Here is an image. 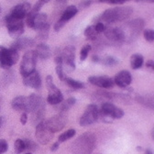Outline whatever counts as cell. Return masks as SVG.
Listing matches in <instances>:
<instances>
[{
	"instance_id": "1",
	"label": "cell",
	"mask_w": 154,
	"mask_h": 154,
	"mask_svg": "<svg viewBox=\"0 0 154 154\" xmlns=\"http://www.w3.org/2000/svg\"><path fill=\"white\" fill-rule=\"evenodd\" d=\"M133 13V9L130 7H119L115 8H109L104 11L99 17L94 18L97 22H105L107 24L124 21L128 19Z\"/></svg>"
},
{
	"instance_id": "2",
	"label": "cell",
	"mask_w": 154,
	"mask_h": 154,
	"mask_svg": "<svg viewBox=\"0 0 154 154\" xmlns=\"http://www.w3.org/2000/svg\"><path fill=\"white\" fill-rule=\"evenodd\" d=\"M28 97L27 113L32 114V122L38 124L43 120V116L45 113V103L41 95L37 94H31Z\"/></svg>"
},
{
	"instance_id": "3",
	"label": "cell",
	"mask_w": 154,
	"mask_h": 154,
	"mask_svg": "<svg viewBox=\"0 0 154 154\" xmlns=\"http://www.w3.org/2000/svg\"><path fill=\"white\" fill-rule=\"evenodd\" d=\"M95 145V137L92 133H85L73 144L75 154H90Z\"/></svg>"
},
{
	"instance_id": "4",
	"label": "cell",
	"mask_w": 154,
	"mask_h": 154,
	"mask_svg": "<svg viewBox=\"0 0 154 154\" xmlns=\"http://www.w3.org/2000/svg\"><path fill=\"white\" fill-rule=\"evenodd\" d=\"M144 26H145V22L142 18L133 19L132 21L127 23L123 28H121L125 36V42H134L140 34Z\"/></svg>"
},
{
	"instance_id": "5",
	"label": "cell",
	"mask_w": 154,
	"mask_h": 154,
	"mask_svg": "<svg viewBox=\"0 0 154 154\" xmlns=\"http://www.w3.org/2000/svg\"><path fill=\"white\" fill-rule=\"evenodd\" d=\"M123 116L124 111L121 108L116 106L109 102L104 103L99 111V117H101L105 123H110L113 121V119H119L123 118Z\"/></svg>"
},
{
	"instance_id": "6",
	"label": "cell",
	"mask_w": 154,
	"mask_h": 154,
	"mask_svg": "<svg viewBox=\"0 0 154 154\" xmlns=\"http://www.w3.org/2000/svg\"><path fill=\"white\" fill-rule=\"evenodd\" d=\"M19 58L18 51L9 48L7 49L3 46H0V67L3 69H8L13 64H15Z\"/></svg>"
},
{
	"instance_id": "7",
	"label": "cell",
	"mask_w": 154,
	"mask_h": 154,
	"mask_svg": "<svg viewBox=\"0 0 154 154\" xmlns=\"http://www.w3.org/2000/svg\"><path fill=\"white\" fill-rule=\"evenodd\" d=\"M37 55L34 51H28L22 57L19 72L23 77H26L33 71L36 70L37 64Z\"/></svg>"
},
{
	"instance_id": "8",
	"label": "cell",
	"mask_w": 154,
	"mask_h": 154,
	"mask_svg": "<svg viewBox=\"0 0 154 154\" xmlns=\"http://www.w3.org/2000/svg\"><path fill=\"white\" fill-rule=\"evenodd\" d=\"M46 85L49 91L47 101L51 105H59L63 101V95L59 88H57L53 83V79L51 75H48L46 77Z\"/></svg>"
},
{
	"instance_id": "9",
	"label": "cell",
	"mask_w": 154,
	"mask_h": 154,
	"mask_svg": "<svg viewBox=\"0 0 154 154\" xmlns=\"http://www.w3.org/2000/svg\"><path fill=\"white\" fill-rule=\"evenodd\" d=\"M5 23H6L8 31L12 38H17L23 34V32H24L23 20L14 18L13 17H11L8 14L5 17Z\"/></svg>"
},
{
	"instance_id": "10",
	"label": "cell",
	"mask_w": 154,
	"mask_h": 154,
	"mask_svg": "<svg viewBox=\"0 0 154 154\" xmlns=\"http://www.w3.org/2000/svg\"><path fill=\"white\" fill-rule=\"evenodd\" d=\"M99 118V109L94 104H90L85 108L83 116L80 119V125L82 127H86L94 124Z\"/></svg>"
},
{
	"instance_id": "11",
	"label": "cell",
	"mask_w": 154,
	"mask_h": 154,
	"mask_svg": "<svg viewBox=\"0 0 154 154\" xmlns=\"http://www.w3.org/2000/svg\"><path fill=\"white\" fill-rule=\"evenodd\" d=\"M61 55L63 58V64H64L66 72H73L75 70V48L72 45L66 46Z\"/></svg>"
},
{
	"instance_id": "12",
	"label": "cell",
	"mask_w": 154,
	"mask_h": 154,
	"mask_svg": "<svg viewBox=\"0 0 154 154\" xmlns=\"http://www.w3.org/2000/svg\"><path fill=\"white\" fill-rule=\"evenodd\" d=\"M45 122V125L47 126V128H49V130L51 133H55L62 130L67 122L66 118L64 117V115L63 114H59V115H56L52 118H50L49 119H47Z\"/></svg>"
},
{
	"instance_id": "13",
	"label": "cell",
	"mask_w": 154,
	"mask_h": 154,
	"mask_svg": "<svg viewBox=\"0 0 154 154\" xmlns=\"http://www.w3.org/2000/svg\"><path fill=\"white\" fill-rule=\"evenodd\" d=\"M52 134L49 128H47V126L45 125L44 120H42V122H40L37 125L36 128V138L38 140V141L40 142L41 144H47L51 141V140L52 139Z\"/></svg>"
},
{
	"instance_id": "14",
	"label": "cell",
	"mask_w": 154,
	"mask_h": 154,
	"mask_svg": "<svg viewBox=\"0 0 154 154\" xmlns=\"http://www.w3.org/2000/svg\"><path fill=\"white\" fill-rule=\"evenodd\" d=\"M30 9H31V6H30L29 3H28V2L20 3V4L15 6L12 8V10L10 11L9 15L11 17H13L14 18L23 20V18L27 17V15L29 14Z\"/></svg>"
},
{
	"instance_id": "15",
	"label": "cell",
	"mask_w": 154,
	"mask_h": 154,
	"mask_svg": "<svg viewBox=\"0 0 154 154\" xmlns=\"http://www.w3.org/2000/svg\"><path fill=\"white\" fill-rule=\"evenodd\" d=\"M104 33L108 40L113 42L121 43L125 42V36L121 28H106Z\"/></svg>"
},
{
	"instance_id": "16",
	"label": "cell",
	"mask_w": 154,
	"mask_h": 154,
	"mask_svg": "<svg viewBox=\"0 0 154 154\" xmlns=\"http://www.w3.org/2000/svg\"><path fill=\"white\" fill-rule=\"evenodd\" d=\"M88 82L95 86H99L101 88L109 89L114 86V81L110 77L106 75L103 76H90L88 78Z\"/></svg>"
},
{
	"instance_id": "17",
	"label": "cell",
	"mask_w": 154,
	"mask_h": 154,
	"mask_svg": "<svg viewBox=\"0 0 154 154\" xmlns=\"http://www.w3.org/2000/svg\"><path fill=\"white\" fill-rule=\"evenodd\" d=\"M114 84L121 88H127L132 82V75L128 71H121L118 74H116Z\"/></svg>"
},
{
	"instance_id": "18",
	"label": "cell",
	"mask_w": 154,
	"mask_h": 154,
	"mask_svg": "<svg viewBox=\"0 0 154 154\" xmlns=\"http://www.w3.org/2000/svg\"><path fill=\"white\" fill-rule=\"evenodd\" d=\"M23 84L29 88H34V89L40 88V86L42 85V78L40 73L36 70L33 71L31 73L24 77Z\"/></svg>"
},
{
	"instance_id": "19",
	"label": "cell",
	"mask_w": 154,
	"mask_h": 154,
	"mask_svg": "<svg viewBox=\"0 0 154 154\" xmlns=\"http://www.w3.org/2000/svg\"><path fill=\"white\" fill-rule=\"evenodd\" d=\"M34 44H35V41L32 40V38L27 37H19L11 44L10 48L18 51L29 49L32 46H34Z\"/></svg>"
},
{
	"instance_id": "20",
	"label": "cell",
	"mask_w": 154,
	"mask_h": 154,
	"mask_svg": "<svg viewBox=\"0 0 154 154\" xmlns=\"http://www.w3.org/2000/svg\"><path fill=\"white\" fill-rule=\"evenodd\" d=\"M27 104H28V97L23 95L17 96L11 102V106L14 110L24 111V113H27Z\"/></svg>"
},
{
	"instance_id": "21",
	"label": "cell",
	"mask_w": 154,
	"mask_h": 154,
	"mask_svg": "<svg viewBox=\"0 0 154 154\" xmlns=\"http://www.w3.org/2000/svg\"><path fill=\"white\" fill-rule=\"evenodd\" d=\"M34 51L36 52L37 57L41 58L42 60H47L51 56V51L50 47L46 43H43V42L38 44Z\"/></svg>"
},
{
	"instance_id": "22",
	"label": "cell",
	"mask_w": 154,
	"mask_h": 154,
	"mask_svg": "<svg viewBox=\"0 0 154 154\" xmlns=\"http://www.w3.org/2000/svg\"><path fill=\"white\" fill-rule=\"evenodd\" d=\"M78 12V8H77L75 6H69L65 8V10L63 11L62 17H60V19L62 21L67 23L71 18H72Z\"/></svg>"
},
{
	"instance_id": "23",
	"label": "cell",
	"mask_w": 154,
	"mask_h": 154,
	"mask_svg": "<svg viewBox=\"0 0 154 154\" xmlns=\"http://www.w3.org/2000/svg\"><path fill=\"white\" fill-rule=\"evenodd\" d=\"M136 101L139 104H141L145 107L153 109L154 107V99L151 95H137Z\"/></svg>"
},
{
	"instance_id": "24",
	"label": "cell",
	"mask_w": 154,
	"mask_h": 154,
	"mask_svg": "<svg viewBox=\"0 0 154 154\" xmlns=\"http://www.w3.org/2000/svg\"><path fill=\"white\" fill-rule=\"evenodd\" d=\"M47 23V15L45 13H38L33 20V29L38 30Z\"/></svg>"
},
{
	"instance_id": "25",
	"label": "cell",
	"mask_w": 154,
	"mask_h": 154,
	"mask_svg": "<svg viewBox=\"0 0 154 154\" xmlns=\"http://www.w3.org/2000/svg\"><path fill=\"white\" fill-rule=\"evenodd\" d=\"M143 62H144V59L141 54L136 53V54H133L130 57V66L134 70L140 69L142 66Z\"/></svg>"
},
{
	"instance_id": "26",
	"label": "cell",
	"mask_w": 154,
	"mask_h": 154,
	"mask_svg": "<svg viewBox=\"0 0 154 154\" xmlns=\"http://www.w3.org/2000/svg\"><path fill=\"white\" fill-rule=\"evenodd\" d=\"M49 30H50V24L46 23L44 26H42L41 29H38V40L40 41H46L49 36Z\"/></svg>"
},
{
	"instance_id": "27",
	"label": "cell",
	"mask_w": 154,
	"mask_h": 154,
	"mask_svg": "<svg viewBox=\"0 0 154 154\" xmlns=\"http://www.w3.org/2000/svg\"><path fill=\"white\" fill-rule=\"evenodd\" d=\"M75 102H76V99L74 97H70L67 100L63 101L62 103H60V106H58V109H59L60 111H62V112L67 111L75 104Z\"/></svg>"
},
{
	"instance_id": "28",
	"label": "cell",
	"mask_w": 154,
	"mask_h": 154,
	"mask_svg": "<svg viewBox=\"0 0 154 154\" xmlns=\"http://www.w3.org/2000/svg\"><path fill=\"white\" fill-rule=\"evenodd\" d=\"M65 83L72 88L73 89H83L85 88V84L80 82V81H76L72 78H69V77H65L64 78Z\"/></svg>"
},
{
	"instance_id": "29",
	"label": "cell",
	"mask_w": 154,
	"mask_h": 154,
	"mask_svg": "<svg viewBox=\"0 0 154 154\" xmlns=\"http://www.w3.org/2000/svg\"><path fill=\"white\" fill-rule=\"evenodd\" d=\"M75 134H76L75 129H72V128L68 129L67 131H65V132H63V134L60 135L59 138H58V142H64V141L73 138Z\"/></svg>"
},
{
	"instance_id": "30",
	"label": "cell",
	"mask_w": 154,
	"mask_h": 154,
	"mask_svg": "<svg viewBox=\"0 0 154 154\" xmlns=\"http://www.w3.org/2000/svg\"><path fill=\"white\" fill-rule=\"evenodd\" d=\"M85 36L86 37L87 40L90 41H94L96 38H97V33H96L94 26H88L85 29Z\"/></svg>"
},
{
	"instance_id": "31",
	"label": "cell",
	"mask_w": 154,
	"mask_h": 154,
	"mask_svg": "<svg viewBox=\"0 0 154 154\" xmlns=\"http://www.w3.org/2000/svg\"><path fill=\"white\" fill-rule=\"evenodd\" d=\"M100 63L106 66H114L118 63V60L113 56H106L103 59H100Z\"/></svg>"
},
{
	"instance_id": "32",
	"label": "cell",
	"mask_w": 154,
	"mask_h": 154,
	"mask_svg": "<svg viewBox=\"0 0 154 154\" xmlns=\"http://www.w3.org/2000/svg\"><path fill=\"white\" fill-rule=\"evenodd\" d=\"M14 149L17 154H20L25 150V142L22 140H17L14 144Z\"/></svg>"
},
{
	"instance_id": "33",
	"label": "cell",
	"mask_w": 154,
	"mask_h": 154,
	"mask_svg": "<svg viewBox=\"0 0 154 154\" xmlns=\"http://www.w3.org/2000/svg\"><path fill=\"white\" fill-rule=\"evenodd\" d=\"M91 49H92V47H91V45H89V44H86V45H85L83 48H82V50H81V52H80V61H85L86 58H87V56H88V53H89V51H91Z\"/></svg>"
},
{
	"instance_id": "34",
	"label": "cell",
	"mask_w": 154,
	"mask_h": 154,
	"mask_svg": "<svg viewBox=\"0 0 154 154\" xmlns=\"http://www.w3.org/2000/svg\"><path fill=\"white\" fill-rule=\"evenodd\" d=\"M145 40L149 42H152L154 41V31L150 29H147L143 32Z\"/></svg>"
},
{
	"instance_id": "35",
	"label": "cell",
	"mask_w": 154,
	"mask_h": 154,
	"mask_svg": "<svg viewBox=\"0 0 154 154\" xmlns=\"http://www.w3.org/2000/svg\"><path fill=\"white\" fill-rule=\"evenodd\" d=\"M98 2L101 3H106V4H114V5H121L124 4L125 0H97Z\"/></svg>"
},
{
	"instance_id": "36",
	"label": "cell",
	"mask_w": 154,
	"mask_h": 154,
	"mask_svg": "<svg viewBox=\"0 0 154 154\" xmlns=\"http://www.w3.org/2000/svg\"><path fill=\"white\" fill-rule=\"evenodd\" d=\"M8 149V144L5 140H0V154L5 153Z\"/></svg>"
},
{
	"instance_id": "37",
	"label": "cell",
	"mask_w": 154,
	"mask_h": 154,
	"mask_svg": "<svg viewBox=\"0 0 154 154\" xmlns=\"http://www.w3.org/2000/svg\"><path fill=\"white\" fill-rule=\"evenodd\" d=\"M94 28L96 33L98 34V33L104 32V30H105V29H106V26H105V24L102 23V22H97V23L95 24V26H94Z\"/></svg>"
},
{
	"instance_id": "38",
	"label": "cell",
	"mask_w": 154,
	"mask_h": 154,
	"mask_svg": "<svg viewBox=\"0 0 154 154\" xmlns=\"http://www.w3.org/2000/svg\"><path fill=\"white\" fill-rule=\"evenodd\" d=\"M25 142V149H29V150H35L36 149V145L33 141L31 140H24Z\"/></svg>"
},
{
	"instance_id": "39",
	"label": "cell",
	"mask_w": 154,
	"mask_h": 154,
	"mask_svg": "<svg viewBox=\"0 0 154 154\" xmlns=\"http://www.w3.org/2000/svg\"><path fill=\"white\" fill-rule=\"evenodd\" d=\"M92 3H93V0H83V1H81V3L79 4V8L85 9V8H88Z\"/></svg>"
},
{
	"instance_id": "40",
	"label": "cell",
	"mask_w": 154,
	"mask_h": 154,
	"mask_svg": "<svg viewBox=\"0 0 154 154\" xmlns=\"http://www.w3.org/2000/svg\"><path fill=\"white\" fill-rule=\"evenodd\" d=\"M66 23L65 22H63V21H62L61 19H59L56 23H55V25H54V30L55 31H59V30H61L62 29H63V27L65 25Z\"/></svg>"
},
{
	"instance_id": "41",
	"label": "cell",
	"mask_w": 154,
	"mask_h": 154,
	"mask_svg": "<svg viewBox=\"0 0 154 154\" xmlns=\"http://www.w3.org/2000/svg\"><path fill=\"white\" fill-rule=\"evenodd\" d=\"M28 121V115L27 113H22L21 117H20V122L22 125H25Z\"/></svg>"
},
{
	"instance_id": "42",
	"label": "cell",
	"mask_w": 154,
	"mask_h": 154,
	"mask_svg": "<svg viewBox=\"0 0 154 154\" xmlns=\"http://www.w3.org/2000/svg\"><path fill=\"white\" fill-rule=\"evenodd\" d=\"M59 146H60V142H55L51 145V151H56L58 149H59Z\"/></svg>"
},
{
	"instance_id": "43",
	"label": "cell",
	"mask_w": 154,
	"mask_h": 154,
	"mask_svg": "<svg viewBox=\"0 0 154 154\" xmlns=\"http://www.w3.org/2000/svg\"><path fill=\"white\" fill-rule=\"evenodd\" d=\"M146 66L148 68H150L151 70H154V62L152 60H149L147 63H146Z\"/></svg>"
},
{
	"instance_id": "44",
	"label": "cell",
	"mask_w": 154,
	"mask_h": 154,
	"mask_svg": "<svg viewBox=\"0 0 154 154\" xmlns=\"http://www.w3.org/2000/svg\"><path fill=\"white\" fill-rule=\"evenodd\" d=\"M92 61L94 63H100V58L98 56H96V55H94L92 57Z\"/></svg>"
},
{
	"instance_id": "45",
	"label": "cell",
	"mask_w": 154,
	"mask_h": 154,
	"mask_svg": "<svg viewBox=\"0 0 154 154\" xmlns=\"http://www.w3.org/2000/svg\"><path fill=\"white\" fill-rule=\"evenodd\" d=\"M3 123H4V118L3 117H0V128L2 127Z\"/></svg>"
},
{
	"instance_id": "46",
	"label": "cell",
	"mask_w": 154,
	"mask_h": 154,
	"mask_svg": "<svg viewBox=\"0 0 154 154\" xmlns=\"http://www.w3.org/2000/svg\"><path fill=\"white\" fill-rule=\"evenodd\" d=\"M40 1H41V2H42L43 5H44V4H47V3L50 1V0H40Z\"/></svg>"
},
{
	"instance_id": "47",
	"label": "cell",
	"mask_w": 154,
	"mask_h": 154,
	"mask_svg": "<svg viewBox=\"0 0 154 154\" xmlns=\"http://www.w3.org/2000/svg\"><path fill=\"white\" fill-rule=\"evenodd\" d=\"M145 154H152V151H151L150 149H147V150L145 151Z\"/></svg>"
},
{
	"instance_id": "48",
	"label": "cell",
	"mask_w": 154,
	"mask_h": 154,
	"mask_svg": "<svg viewBox=\"0 0 154 154\" xmlns=\"http://www.w3.org/2000/svg\"><path fill=\"white\" fill-rule=\"evenodd\" d=\"M143 1H145V2H149V3H153V2H154V0H143Z\"/></svg>"
},
{
	"instance_id": "49",
	"label": "cell",
	"mask_w": 154,
	"mask_h": 154,
	"mask_svg": "<svg viewBox=\"0 0 154 154\" xmlns=\"http://www.w3.org/2000/svg\"><path fill=\"white\" fill-rule=\"evenodd\" d=\"M137 149L138 150H141V147H137Z\"/></svg>"
},
{
	"instance_id": "50",
	"label": "cell",
	"mask_w": 154,
	"mask_h": 154,
	"mask_svg": "<svg viewBox=\"0 0 154 154\" xmlns=\"http://www.w3.org/2000/svg\"><path fill=\"white\" fill-rule=\"evenodd\" d=\"M136 2H140V1H143V0H135Z\"/></svg>"
},
{
	"instance_id": "51",
	"label": "cell",
	"mask_w": 154,
	"mask_h": 154,
	"mask_svg": "<svg viewBox=\"0 0 154 154\" xmlns=\"http://www.w3.org/2000/svg\"><path fill=\"white\" fill-rule=\"evenodd\" d=\"M0 13H1V6H0Z\"/></svg>"
},
{
	"instance_id": "52",
	"label": "cell",
	"mask_w": 154,
	"mask_h": 154,
	"mask_svg": "<svg viewBox=\"0 0 154 154\" xmlns=\"http://www.w3.org/2000/svg\"><path fill=\"white\" fill-rule=\"evenodd\" d=\"M26 154H31L30 152H28V153H26Z\"/></svg>"
},
{
	"instance_id": "53",
	"label": "cell",
	"mask_w": 154,
	"mask_h": 154,
	"mask_svg": "<svg viewBox=\"0 0 154 154\" xmlns=\"http://www.w3.org/2000/svg\"><path fill=\"white\" fill-rule=\"evenodd\" d=\"M125 1H126V2H127V1H129V0H125Z\"/></svg>"
}]
</instances>
